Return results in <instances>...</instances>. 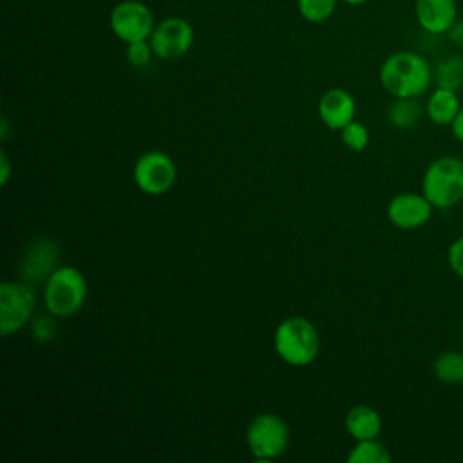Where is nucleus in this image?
<instances>
[{
  "label": "nucleus",
  "instance_id": "39448f33",
  "mask_svg": "<svg viewBox=\"0 0 463 463\" xmlns=\"http://www.w3.org/2000/svg\"><path fill=\"white\" fill-rule=\"evenodd\" d=\"M289 427L273 412L253 416L246 429V445L253 459L271 461L284 456L289 449Z\"/></svg>",
  "mask_w": 463,
  "mask_h": 463
},
{
  "label": "nucleus",
  "instance_id": "bb28decb",
  "mask_svg": "<svg viewBox=\"0 0 463 463\" xmlns=\"http://www.w3.org/2000/svg\"><path fill=\"white\" fill-rule=\"evenodd\" d=\"M450 128H452V134H454V137H456L459 143H463V107L459 109L458 116L454 118V121H452Z\"/></svg>",
  "mask_w": 463,
  "mask_h": 463
},
{
  "label": "nucleus",
  "instance_id": "a211bd4d",
  "mask_svg": "<svg viewBox=\"0 0 463 463\" xmlns=\"http://www.w3.org/2000/svg\"><path fill=\"white\" fill-rule=\"evenodd\" d=\"M391 459L392 456L389 449L378 441V438L356 441V445L347 454L349 463H389Z\"/></svg>",
  "mask_w": 463,
  "mask_h": 463
},
{
  "label": "nucleus",
  "instance_id": "b1692460",
  "mask_svg": "<svg viewBox=\"0 0 463 463\" xmlns=\"http://www.w3.org/2000/svg\"><path fill=\"white\" fill-rule=\"evenodd\" d=\"M447 260H449L450 269H452L459 279H463V237L456 239V241L449 246Z\"/></svg>",
  "mask_w": 463,
  "mask_h": 463
},
{
  "label": "nucleus",
  "instance_id": "20e7f679",
  "mask_svg": "<svg viewBox=\"0 0 463 463\" xmlns=\"http://www.w3.org/2000/svg\"><path fill=\"white\" fill-rule=\"evenodd\" d=\"M421 194L434 208L449 210L463 201V161L456 156L434 159L423 177Z\"/></svg>",
  "mask_w": 463,
  "mask_h": 463
},
{
  "label": "nucleus",
  "instance_id": "ddd939ff",
  "mask_svg": "<svg viewBox=\"0 0 463 463\" xmlns=\"http://www.w3.org/2000/svg\"><path fill=\"white\" fill-rule=\"evenodd\" d=\"M60 257V248L54 241L42 237L34 241L22 259V277L25 280L47 279L56 269V260Z\"/></svg>",
  "mask_w": 463,
  "mask_h": 463
},
{
  "label": "nucleus",
  "instance_id": "5701e85b",
  "mask_svg": "<svg viewBox=\"0 0 463 463\" xmlns=\"http://www.w3.org/2000/svg\"><path fill=\"white\" fill-rule=\"evenodd\" d=\"M125 54H127L128 63L134 65V67H146L152 61V58L156 56L148 40L127 43V52Z\"/></svg>",
  "mask_w": 463,
  "mask_h": 463
},
{
  "label": "nucleus",
  "instance_id": "423d86ee",
  "mask_svg": "<svg viewBox=\"0 0 463 463\" xmlns=\"http://www.w3.org/2000/svg\"><path fill=\"white\" fill-rule=\"evenodd\" d=\"M36 297L29 284L4 280L0 284V335L9 336L24 329L34 311Z\"/></svg>",
  "mask_w": 463,
  "mask_h": 463
},
{
  "label": "nucleus",
  "instance_id": "a878e982",
  "mask_svg": "<svg viewBox=\"0 0 463 463\" xmlns=\"http://www.w3.org/2000/svg\"><path fill=\"white\" fill-rule=\"evenodd\" d=\"M9 177H11V161H9L7 154H5V150H2L0 152V184L5 186Z\"/></svg>",
  "mask_w": 463,
  "mask_h": 463
},
{
  "label": "nucleus",
  "instance_id": "6e6552de",
  "mask_svg": "<svg viewBox=\"0 0 463 463\" xmlns=\"http://www.w3.org/2000/svg\"><path fill=\"white\" fill-rule=\"evenodd\" d=\"M134 183L146 195H163L170 192L177 179L174 159L161 152L150 150L141 154L134 165Z\"/></svg>",
  "mask_w": 463,
  "mask_h": 463
},
{
  "label": "nucleus",
  "instance_id": "393cba45",
  "mask_svg": "<svg viewBox=\"0 0 463 463\" xmlns=\"http://www.w3.org/2000/svg\"><path fill=\"white\" fill-rule=\"evenodd\" d=\"M447 34H449V40H450L452 43L463 47V18H458V20L452 24V27L449 29Z\"/></svg>",
  "mask_w": 463,
  "mask_h": 463
},
{
  "label": "nucleus",
  "instance_id": "dca6fc26",
  "mask_svg": "<svg viewBox=\"0 0 463 463\" xmlns=\"http://www.w3.org/2000/svg\"><path fill=\"white\" fill-rule=\"evenodd\" d=\"M423 116L418 98H394L387 109V121L398 130L412 128Z\"/></svg>",
  "mask_w": 463,
  "mask_h": 463
},
{
  "label": "nucleus",
  "instance_id": "f03ea898",
  "mask_svg": "<svg viewBox=\"0 0 463 463\" xmlns=\"http://www.w3.org/2000/svg\"><path fill=\"white\" fill-rule=\"evenodd\" d=\"M275 353L293 367H306L320 353V335L313 322L304 317L284 318L273 335Z\"/></svg>",
  "mask_w": 463,
  "mask_h": 463
},
{
  "label": "nucleus",
  "instance_id": "aec40b11",
  "mask_svg": "<svg viewBox=\"0 0 463 463\" xmlns=\"http://www.w3.org/2000/svg\"><path fill=\"white\" fill-rule=\"evenodd\" d=\"M338 0H297L298 14L309 24H322L333 16Z\"/></svg>",
  "mask_w": 463,
  "mask_h": 463
},
{
  "label": "nucleus",
  "instance_id": "1a4fd4ad",
  "mask_svg": "<svg viewBox=\"0 0 463 463\" xmlns=\"http://www.w3.org/2000/svg\"><path fill=\"white\" fill-rule=\"evenodd\" d=\"M194 27L183 16H166L159 24H156L150 45L154 49L156 58L170 61L184 56L194 45Z\"/></svg>",
  "mask_w": 463,
  "mask_h": 463
},
{
  "label": "nucleus",
  "instance_id": "7ed1b4c3",
  "mask_svg": "<svg viewBox=\"0 0 463 463\" xmlns=\"http://www.w3.org/2000/svg\"><path fill=\"white\" fill-rule=\"evenodd\" d=\"M87 300L85 275L74 266H58L43 286V304L56 318L76 315Z\"/></svg>",
  "mask_w": 463,
  "mask_h": 463
},
{
  "label": "nucleus",
  "instance_id": "f257e3e1",
  "mask_svg": "<svg viewBox=\"0 0 463 463\" xmlns=\"http://www.w3.org/2000/svg\"><path fill=\"white\" fill-rule=\"evenodd\" d=\"M378 78L383 90L392 98H420L434 80L429 61L414 51H398L387 56Z\"/></svg>",
  "mask_w": 463,
  "mask_h": 463
},
{
  "label": "nucleus",
  "instance_id": "cd10ccee",
  "mask_svg": "<svg viewBox=\"0 0 463 463\" xmlns=\"http://www.w3.org/2000/svg\"><path fill=\"white\" fill-rule=\"evenodd\" d=\"M0 137L5 141L9 137V121L7 118H2V127H0Z\"/></svg>",
  "mask_w": 463,
  "mask_h": 463
},
{
  "label": "nucleus",
  "instance_id": "9d476101",
  "mask_svg": "<svg viewBox=\"0 0 463 463\" xmlns=\"http://www.w3.org/2000/svg\"><path fill=\"white\" fill-rule=\"evenodd\" d=\"M434 206L423 194H398L387 204V219L400 230H416L429 222Z\"/></svg>",
  "mask_w": 463,
  "mask_h": 463
},
{
  "label": "nucleus",
  "instance_id": "c85d7f7f",
  "mask_svg": "<svg viewBox=\"0 0 463 463\" xmlns=\"http://www.w3.org/2000/svg\"><path fill=\"white\" fill-rule=\"evenodd\" d=\"M344 4H349V5H360V4H365L367 0H340Z\"/></svg>",
  "mask_w": 463,
  "mask_h": 463
},
{
  "label": "nucleus",
  "instance_id": "2eb2a0df",
  "mask_svg": "<svg viewBox=\"0 0 463 463\" xmlns=\"http://www.w3.org/2000/svg\"><path fill=\"white\" fill-rule=\"evenodd\" d=\"M427 116L436 125H452L461 105L456 90L436 87L427 99Z\"/></svg>",
  "mask_w": 463,
  "mask_h": 463
},
{
  "label": "nucleus",
  "instance_id": "412c9836",
  "mask_svg": "<svg viewBox=\"0 0 463 463\" xmlns=\"http://www.w3.org/2000/svg\"><path fill=\"white\" fill-rule=\"evenodd\" d=\"M340 139L349 150L362 152L369 145V130L364 123L353 119L340 130Z\"/></svg>",
  "mask_w": 463,
  "mask_h": 463
},
{
  "label": "nucleus",
  "instance_id": "4468645a",
  "mask_svg": "<svg viewBox=\"0 0 463 463\" xmlns=\"http://www.w3.org/2000/svg\"><path fill=\"white\" fill-rule=\"evenodd\" d=\"M344 425L354 441L373 439L382 432V416L371 405H354L347 411Z\"/></svg>",
  "mask_w": 463,
  "mask_h": 463
},
{
  "label": "nucleus",
  "instance_id": "f8f14e48",
  "mask_svg": "<svg viewBox=\"0 0 463 463\" xmlns=\"http://www.w3.org/2000/svg\"><path fill=\"white\" fill-rule=\"evenodd\" d=\"M414 14L425 33L443 34L458 20V4L456 0H416Z\"/></svg>",
  "mask_w": 463,
  "mask_h": 463
},
{
  "label": "nucleus",
  "instance_id": "0eeeda50",
  "mask_svg": "<svg viewBox=\"0 0 463 463\" xmlns=\"http://www.w3.org/2000/svg\"><path fill=\"white\" fill-rule=\"evenodd\" d=\"M109 25L118 40H121L123 43H134L141 40H150L156 20L145 2L121 0L112 7L109 14Z\"/></svg>",
  "mask_w": 463,
  "mask_h": 463
},
{
  "label": "nucleus",
  "instance_id": "f3484780",
  "mask_svg": "<svg viewBox=\"0 0 463 463\" xmlns=\"http://www.w3.org/2000/svg\"><path fill=\"white\" fill-rule=\"evenodd\" d=\"M432 78L438 87L458 92L463 87V56L452 54L439 60L432 71Z\"/></svg>",
  "mask_w": 463,
  "mask_h": 463
},
{
  "label": "nucleus",
  "instance_id": "6ab92c4d",
  "mask_svg": "<svg viewBox=\"0 0 463 463\" xmlns=\"http://www.w3.org/2000/svg\"><path fill=\"white\" fill-rule=\"evenodd\" d=\"M434 374L443 383H461L463 382V353L445 351L434 360Z\"/></svg>",
  "mask_w": 463,
  "mask_h": 463
},
{
  "label": "nucleus",
  "instance_id": "9b49d317",
  "mask_svg": "<svg viewBox=\"0 0 463 463\" xmlns=\"http://www.w3.org/2000/svg\"><path fill=\"white\" fill-rule=\"evenodd\" d=\"M356 101L353 94L342 87H333L318 99V118L331 130H342L354 119Z\"/></svg>",
  "mask_w": 463,
  "mask_h": 463
},
{
  "label": "nucleus",
  "instance_id": "4be33fe9",
  "mask_svg": "<svg viewBox=\"0 0 463 463\" xmlns=\"http://www.w3.org/2000/svg\"><path fill=\"white\" fill-rule=\"evenodd\" d=\"M58 333V324H56V317L54 315H40L34 320H31V335L34 336V340L45 344L51 342Z\"/></svg>",
  "mask_w": 463,
  "mask_h": 463
}]
</instances>
